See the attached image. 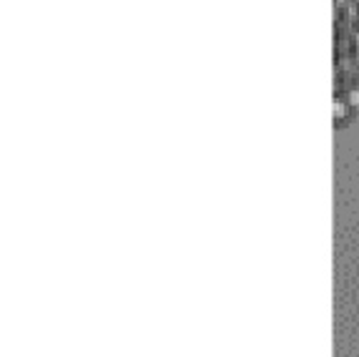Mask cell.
<instances>
[{
    "mask_svg": "<svg viewBox=\"0 0 359 357\" xmlns=\"http://www.w3.org/2000/svg\"><path fill=\"white\" fill-rule=\"evenodd\" d=\"M337 65L352 63L347 78L337 81V126L342 128L344 119L357 116L359 106V3L357 0H337Z\"/></svg>",
    "mask_w": 359,
    "mask_h": 357,
    "instance_id": "cell-1",
    "label": "cell"
}]
</instances>
